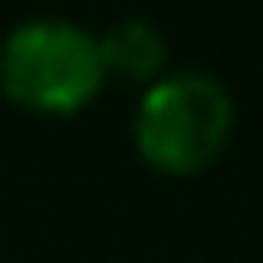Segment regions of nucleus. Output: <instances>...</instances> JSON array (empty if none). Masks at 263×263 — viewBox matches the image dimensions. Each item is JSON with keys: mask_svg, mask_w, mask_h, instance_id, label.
Segmentation results:
<instances>
[{"mask_svg": "<svg viewBox=\"0 0 263 263\" xmlns=\"http://www.w3.org/2000/svg\"><path fill=\"white\" fill-rule=\"evenodd\" d=\"M234 137V98L205 68H171L137 93L132 146L161 176H200Z\"/></svg>", "mask_w": 263, "mask_h": 263, "instance_id": "1", "label": "nucleus"}, {"mask_svg": "<svg viewBox=\"0 0 263 263\" xmlns=\"http://www.w3.org/2000/svg\"><path fill=\"white\" fill-rule=\"evenodd\" d=\"M107 68L98 34L64 15H34L0 39V93L39 117H73L103 93Z\"/></svg>", "mask_w": 263, "mask_h": 263, "instance_id": "2", "label": "nucleus"}, {"mask_svg": "<svg viewBox=\"0 0 263 263\" xmlns=\"http://www.w3.org/2000/svg\"><path fill=\"white\" fill-rule=\"evenodd\" d=\"M98 49H103L107 78L132 83L137 93L171 73L166 29H161L156 20H146V15H127V20H117V25H107L103 34H98Z\"/></svg>", "mask_w": 263, "mask_h": 263, "instance_id": "3", "label": "nucleus"}]
</instances>
